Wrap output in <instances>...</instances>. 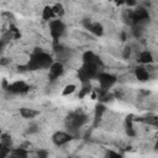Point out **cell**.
<instances>
[{
    "mask_svg": "<svg viewBox=\"0 0 158 158\" xmlns=\"http://www.w3.org/2000/svg\"><path fill=\"white\" fill-rule=\"evenodd\" d=\"M52 64L53 63H52L51 57L40 51L32 54V57L28 59L27 67L30 69H42V68H49Z\"/></svg>",
    "mask_w": 158,
    "mask_h": 158,
    "instance_id": "obj_1",
    "label": "cell"
},
{
    "mask_svg": "<svg viewBox=\"0 0 158 158\" xmlns=\"http://www.w3.org/2000/svg\"><path fill=\"white\" fill-rule=\"evenodd\" d=\"M98 79H99V84H100L101 89H104V90H107L109 88H111L112 84L116 81V78L107 73H100L98 75Z\"/></svg>",
    "mask_w": 158,
    "mask_h": 158,
    "instance_id": "obj_2",
    "label": "cell"
},
{
    "mask_svg": "<svg viewBox=\"0 0 158 158\" xmlns=\"http://www.w3.org/2000/svg\"><path fill=\"white\" fill-rule=\"evenodd\" d=\"M49 28H51V35L54 37V40H58V38L60 37V35L64 32V28H65V27H64V25H63L62 21L54 20V21L51 22Z\"/></svg>",
    "mask_w": 158,
    "mask_h": 158,
    "instance_id": "obj_3",
    "label": "cell"
},
{
    "mask_svg": "<svg viewBox=\"0 0 158 158\" xmlns=\"http://www.w3.org/2000/svg\"><path fill=\"white\" fill-rule=\"evenodd\" d=\"M53 142L57 144V146H62V144H65L68 143L70 139H72V136L65 133V132H56L52 137Z\"/></svg>",
    "mask_w": 158,
    "mask_h": 158,
    "instance_id": "obj_4",
    "label": "cell"
},
{
    "mask_svg": "<svg viewBox=\"0 0 158 158\" xmlns=\"http://www.w3.org/2000/svg\"><path fill=\"white\" fill-rule=\"evenodd\" d=\"M63 73V64L62 63H53L49 67V79L51 80H56L57 78H59Z\"/></svg>",
    "mask_w": 158,
    "mask_h": 158,
    "instance_id": "obj_5",
    "label": "cell"
},
{
    "mask_svg": "<svg viewBox=\"0 0 158 158\" xmlns=\"http://www.w3.org/2000/svg\"><path fill=\"white\" fill-rule=\"evenodd\" d=\"M9 90L12 91V93H25L28 90V86L23 83V81H16L11 85H9Z\"/></svg>",
    "mask_w": 158,
    "mask_h": 158,
    "instance_id": "obj_6",
    "label": "cell"
},
{
    "mask_svg": "<svg viewBox=\"0 0 158 158\" xmlns=\"http://www.w3.org/2000/svg\"><path fill=\"white\" fill-rule=\"evenodd\" d=\"M148 19V11L146 9H137L133 11V21L135 22H141L142 20H147Z\"/></svg>",
    "mask_w": 158,
    "mask_h": 158,
    "instance_id": "obj_7",
    "label": "cell"
},
{
    "mask_svg": "<svg viewBox=\"0 0 158 158\" xmlns=\"http://www.w3.org/2000/svg\"><path fill=\"white\" fill-rule=\"evenodd\" d=\"M135 73H136V78H137L138 80H141V81H144V80H147V79L149 78L148 72H147L143 67H138Z\"/></svg>",
    "mask_w": 158,
    "mask_h": 158,
    "instance_id": "obj_8",
    "label": "cell"
},
{
    "mask_svg": "<svg viewBox=\"0 0 158 158\" xmlns=\"http://www.w3.org/2000/svg\"><path fill=\"white\" fill-rule=\"evenodd\" d=\"M20 112H21L22 117H25V118H32L38 114V111H36L33 109H28V107H22L20 110Z\"/></svg>",
    "mask_w": 158,
    "mask_h": 158,
    "instance_id": "obj_9",
    "label": "cell"
},
{
    "mask_svg": "<svg viewBox=\"0 0 158 158\" xmlns=\"http://www.w3.org/2000/svg\"><path fill=\"white\" fill-rule=\"evenodd\" d=\"M88 28L91 31V32H94L95 35H101L102 33V27H101V25H99V23H89L88 25Z\"/></svg>",
    "mask_w": 158,
    "mask_h": 158,
    "instance_id": "obj_10",
    "label": "cell"
},
{
    "mask_svg": "<svg viewBox=\"0 0 158 158\" xmlns=\"http://www.w3.org/2000/svg\"><path fill=\"white\" fill-rule=\"evenodd\" d=\"M152 59H153L152 58V54L148 51H144V52H142L139 54V62H142V63H151Z\"/></svg>",
    "mask_w": 158,
    "mask_h": 158,
    "instance_id": "obj_11",
    "label": "cell"
},
{
    "mask_svg": "<svg viewBox=\"0 0 158 158\" xmlns=\"http://www.w3.org/2000/svg\"><path fill=\"white\" fill-rule=\"evenodd\" d=\"M42 16H43V19H44V20H49V19H52V17H53V16H56V15H54L53 9H52V7H49V6H47V7H44Z\"/></svg>",
    "mask_w": 158,
    "mask_h": 158,
    "instance_id": "obj_12",
    "label": "cell"
},
{
    "mask_svg": "<svg viewBox=\"0 0 158 158\" xmlns=\"http://www.w3.org/2000/svg\"><path fill=\"white\" fill-rule=\"evenodd\" d=\"M74 90H75V85H73V84H69V85H67V86L64 88V90H63V95H68V94H72V93H74Z\"/></svg>",
    "mask_w": 158,
    "mask_h": 158,
    "instance_id": "obj_13",
    "label": "cell"
},
{
    "mask_svg": "<svg viewBox=\"0 0 158 158\" xmlns=\"http://www.w3.org/2000/svg\"><path fill=\"white\" fill-rule=\"evenodd\" d=\"M52 9H53V11H54V15H62V14H63V7H62L60 5H58V4L54 5Z\"/></svg>",
    "mask_w": 158,
    "mask_h": 158,
    "instance_id": "obj_14",
    "label": "cell"
},
{
    "mask_svg": "<svg viewBox=\"0 0 158 158\" xmlns=\"http://www.w3.org/2000/svg\"><path fill=\"white\" fill-rule=\"evenodd\" d=\"M47 156H48L47 151H43V149H40L37 153V158H47Z\"/></svg>",
    "mask_w": 158,
    "mask_h": 158,
    "instance_id": "obj_15",
    "label": "cell"
},
{
    "mask_svg": "<svg viewBox=\"0 0 158 158\" xmlns=\"http://www.w3.org/2000/svg\"><path fill=\"white\" fill-rule=\"evenodd\" d=\"M107 158H122V157L118 156V154L115 153V152H109V153H107Z\"/></svg>",
    "mask_w": 158,
    "mask_h": 158,
    "instance_id": "obj_16",
    "label": "cell"
},
{
    "mask_svg": "<svg viewBox=\"0 0 158 158\" xmlns=\"http://www.w3.org/2000/svg\"><path fill=\"white\" fill-rule=\"evenodd\" d=\"M156 148L158 149V141H157V143H156Z\"/></svg>",
    "mask_w": 158,
    "mask_h": 158,
    "instance_id": "obj_17",
    "label": "cell"
}]
</instances>
